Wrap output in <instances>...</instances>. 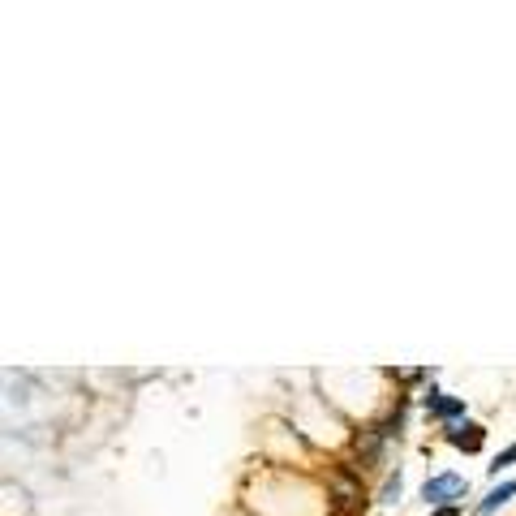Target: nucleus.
<instances>
[{
  "instance_id": "obj_3",
  "label": "nucleus",
  "mask_w": 516,
  "mask_h": 516,
  "mask_svg": "<svg viewBox=\"0 0 516 516\" xmlns=\"http://www.w3.org/2000/svg\"><path fill=\"white\" fill-rule=\"evenodd\" d=\"M353 452H357V461H362V469H379V465H383V452H387V435H383L379 426L357 430Z\"/></svg>"
},
{
  "instance_id": "obj_9",
  "label": "nucleus",
  "mask_w": 516,
  "mask_h": 516,
  "mask_svg": "<svg viewBox=\"0 0 516 516\" xmlns=\"http://www.w3.org/2000/svg\"><path fill=\"white\" fill-rule=\"evenodd\" d=\"M430 516H461V508H456V504H443V508H435Z\"/></svg>"
},
{
  "instance_id": "obj_7",
  "label": "nucleus",
  "mask_w": 516,
  "mask_h": 516,
  "mask_svg": "<svg viewBox=\"0 0 516 516\" xmlns=\"http://www.w3.org/2000/svg\"><path fill=\"white\" fill-rule=\"evenodd\" d=\"M400 486H405L400 469H396V473H387V482H383V491H379V504H396V499H400Z\"/></svg>"
},
{
  "instance_id": "obj_2",
  "label": "nucleus",
  "mask_w": 516,
  "mask_h": 516,
  "mask_svg": "<svg viewBox=\"0 0 516 516\" xmlns=\"http://www.w3.org/2000/svg\"><path fill=\"white\" fill-rule=\"evenodd\" d=\"M465 478H461V473H435V478H426L422 482V499H426V504H452V499L456 495H465Z\"/></svg>"
},
{
  "instance_id": "obj_5",
  "label": "nucleus",
  "mask_w": 516,
  "mask_h": 516,
  "mask_svg": "<svg viewBox=\"0 0 516 516\" xmlns=\"http://www.w3.org/2000/svg\"><path fill=\"white\" fill-rule=\"evenodd\" d=\"M332 499H336V508H344V512L357 508V504H362V482H357L349 469H340L332 478Z\"/></svg>"
},
{
  "instance_id": "obj_8",
  "label": "nucleus",
  "mask_w": 516,
  "mask_h": 516,
  "mask_svg": "<svg viewBox=\"0 0 516 516\" xmlns=\"http://www.w3.org/2000/svg\"><path fill=\"white\" fill-rule=\"evenodd\" d=\"M512 465H516V443H508V448H504V452H499L495 461H491V478H499V473L512 469Z\"/></svg>"
},
{
  "instance_id": "obj_6",
  "label": "nucleus",
  "mask_w": 516,
  "mask_h": 516,
  "mask_svg": "<svg viewBox=\"0 0 516 516\" xmlns=\"http://www.w3.org/2000/svg\"><path fill=\"white\" fill-rule=\"evenodd\" d=\"M512 495H516V478H508V482H499V486H495V491H491V495H486V499H482V504H478V508H473V516H495L499 508H504V504H508V499H512Z\"/></svg>"
},
{
  "instance_id": "obj_4",
  "label": "nucleus",
  "mask_w": 516,
  "mask_h": 516,
  "mask_svg": "<svg viewBox=\"0 0 516 516\" xmlns=\"http://www.w3.org/2000/svg\"><path fill=\"white\" fill-rule=\"evenodd\" d=\"M443 435H448V443H452V448H461V452H482L486 426H478V422H456V426L443 430Z\"/></svg>"
},
{
  "instance_id": "obj_1",
  "label": "nucleus",
  "mask_w": 516,
  "mask_h": 516,
  "mask_svg": "<svg viewBox=\"0 0 516 516\" xmlns=\"http://www.w3.org/2000/svg\"><path fill=\"white\" fill-rule=\"evenodd\" d=\"M422 405H426V413L435 422H443V426H456L465 418V400L461 396H448V392H439V387H430V392L422 396Z\"/></svg>"
}]
</instances>
